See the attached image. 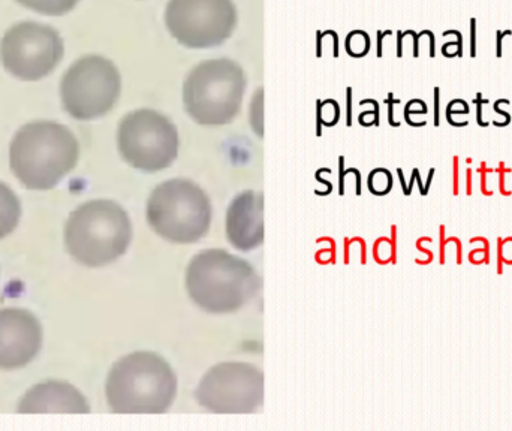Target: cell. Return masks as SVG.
<instances>
[{
  "mask_svg": "<svg viewBox=\"0 0 512 431\" xmlns=\"http://www.w3.org/2000/svg\"><path fill=\"white\" fill-rule=\"evenodd\" d=\"M436 93V99H435V105H436V116H435V125H439V89L435 90Z\"/></svg>",
  "mask_w": 512,
  "mask_h": 431,
  "instance_id": "24",
  "label": "cell"
},
{
  "mask_svg": "<svg viewBox=\"0 0 512 431\" xmlns=\"http://www.w3.org/2000/svg\"><path fill=\"white\" fill-rule=\"evenodd\" d=\"M17 2L39 14L65 15L71 12L80 0H17Z\"/></svg>",
  "mask_w": 512,
  "mask_h": 431,
  "instance_id": "16",
  "label": "cell"
},
{
  "mask_svg": "<svg viewBox=\"0 0 512 431\" xmlns=\"http://www.w3.org/2000/svg\"><path fill=\"white\" fill-rule=\"evenodd\" d=\"M358 35H360V32H354L349 35L348 42H346V47H348L349 54H352V56L355 57H361L364 56V54L369 51V36H364L363 39H361V42H358Z\"/></svg>",
  "mask_w": 512,
  "mask_h": 431,
  "instance_id": "19",
  "label": "cell"
},
{
  "mask_svg": "<svg viewBox=\"0 0 512 431\" xmlns=\"http://www.w3.org/2000/svg\"><path fill=\"white\" fill-rule=\"evenodd\" d=\"M105 391L114 414H164L176 400L177 376L158 354L134 352L114 364Z\"/></svg>",
  "mask_w": 512,
  "mask_h": 431,
  "instance_id": "3",
  "label": "cell"
},
{
  "mask_svg": "<svg viewBox=\"0 0 512 431\" xmlns=\"http://www.w3.org/2000/svg\"><path fill=\"white\" fill-rule=\"evenodd\" d=\"M165 24L183 47L207 50L224 44L233 35L236 5L233 0H170Z\"/></svg>",
  "mask_w": 512,
  "mask_h": 431,
  "instance_id": "9",
  "label": "cell"
},
{
  "mask_svg": "<svg viewBox=\"0 0 512 431\" xmlns=\"http://www.w3.org/2000/svg\"><path fill=\"white\" fill-rule=\"evenodd\" d=\"M117 144L120 155L132 168L143 173H158L176 161L179 132L164 114L143 108L123 117Z\"/></svg>",
  "mask_w": 512,
  "mask_h": 431,
  "instance_id": "7",
  "label": "cell"
},
{
  "mask_svg": "<svg viewBox=\"0 0 512 431\" xmlns=\"http://www.w3.org/2000/svg\"><path fill=\"white\" fill-rule=\"evenodd\" d=\"M502 246H504V241H502V238H499V243H498V250H499V255H498V273L499 274H502V258H504V249H502Z\"/></svg>",
  "mask_w": 512,
  "mask_h": 431,
  "instance_id": "21",
  "label": "cell"
},
{
  "mask_svg": "<svg viewBox=\"0 0 512 431\" xmlns=\"http://www.w3.org/2000/svg\"><path fill=\"white\" fill-rule=\"evenodd\" d=\"M65 54L62 36L53 27L24 21L6 30L0 42V59L9 74L38 81L56 69Z\"/></svg>",
  "mask_w": 512,
  "mask_h": 431,
  "instance_id": "10",
  "label": "cell"
},
{
  "mask_svg": "<svg viewBox=\"0 0 512 431\" xmlns=\"http://www.w3.org/2000/svg\"><path fill=\"white\" fill-rule=\"evenodd\" d=\"M122 92L119 69L102 56L81 57L66 71L60 86L63 107L77 120L105 116Z\"/></svg>",
  "mask_w": 512,
  "mask_h": 431,
  "instance_id": "8",
  "label": "cell"
},
{
  "mask_svg": "<svg viewBox=\"0 0 512 431\" xmlns=\"http://www.w3.org/2000/svg\"><path fill=\"white\" fill-rule=\"evenodd\" d=\"M42 345L38 319L21 309L0 310V369L12 370L29 364Z\"/></svg>",
  "mask_w": 512,
  "mask_h": 431,
  "instance_id": "12",
  "label": "cell"
},
{
  "mask_svg": "<svg viewBox=\"0 0 512 431\" xmlns=\"http://www.w3.org/2000/svg\"><path fill=\"white\" fill-rule=\"evenodd\" d=\"M262 113H264V90L259 89L258 92H255L254 99H252L251 114H249L252 129L259 137L264 135V116H262Z\"/></svg>",
  "mask_w": 512,
  "mask_h": 431,
  "instance_id": "17",
  "label": "cell"
},
{
  "mask_svg": "<svg viewBox=\"0 0 512 431\" xmlns=\"http://www.w3.org/2000/svg\"><path fill=\"white\" fill-rule=\"evenodd\" d=\"M146 216L159 237L170 243L192 244L209 232L212 206L200 186L191 180L174 179L152 192Z\"/></svg>",
  "mask_w": 512,
  "mask_h": 431,
  "instance_id": "6",
  "label": "cell"
},
{
  "mask_svg": "<svg viewBox=\"0 0 512 431\" xmlns=\"http://www.w3.org/2000/svg\"><path fill=\"white\" fill-rule=\"evenodd\" d=\"M189 297L204 312L227 315L245 307L261 288L248 261L222 249L203 250L186 270Z\"/></svg>",
  "mask_w": 512,
  "mask_h": 431,
  "instance_id": "2",
  "label": "cell"
},
{
  "mask_svg": "<svg viewBox=\"0 0 512 431\" xmlns=\"http://www.w3.org/2000/svg\"><path fill=\"white\" fill-rule=\"evenodd\" d=\"M472 27V44H471V56L475 57L477 56V20L475 18H472L471 20Z\"/></svg>",
  "mask_w": 512,
  "mask_h": 431,
  "instance_id": "20",
  "label": "cell"
},
{
  "mask_svg": "<svg viewBox=\"0 0 512 431\" xmlns=\"http://www.w3.org/2000/svg\"><path fill=\"white\" fill-rule=\"evenodd\" d=\"M195 399L213 414H252L264 402V373L249 363L216 364L201 379Z\"/></svg>",
  "mask_w": 512,
  "mask_h": 431,
  "instance_id": "11",
  "label": "cell"
},
{
  "mask_svg": "<svg viewBox=\"0 0 512 431\" xmlns=\"http://www.w3.org/2000/svg\"><path fill=\"white\" fill-rule=\"evenodd\" d=\"M131 241V220L114 201L83 204L66 222L65 243L69 255L87 267L111 264L125 255Z\"/></svg>",
  "mask_w": 512,
  "mask_h": 431,
  "instance_id": "4",
  "label": "cell"
},
{
  "mask_svg": "<svg viewBox=\"0 0 512 431\" xmlns=\"http://www.w3.org/2000/svg\"><path fill=\"white\" fill-rule=\"evenodd\" d=\"M80 144L66 126L54 122L24 125L9 149L12 173L32 191L53 189L74 170Z\"/></svg>",
  "mask_w": 512,
  "mask_h": 431,
  "instance_id": "1",
  "label": "cell"
},
{
  "mask_svg": "<svg viewBox=\"0 0 512 431\" xmlns=\"http://www.w3.org/2000/svg\"><path fill=\"white\" fill-rule=\"evenodd\" d=\"M21 206L8 186L0 183V238L6 237L20 222Z\"/></svg>",
  "mask_w": 512,
  "mask_h": 431,
  "instance_id": "15",
  "label": "cell"
},
{
  "mask_svg": "<svg viewBox=\"0 0 512 431\" xmlns=\"http://www.w3.org/2000/svg\"><path fill=\"white\" fill-rule=\"evenodd\" d=\"M369 189L373 195H387L393 186V177L387 170L373 171L369 176Z\"/></svg>",
  "mask_w": 512,
  "mask_h": 431,
  "instance_id": "18",
  "label": "cell"
},
{
  "mask_svg": "<svg viewBox=\"0 0 512 431\" xmlns=\"http://www.w3.org/2000/svg\"><path fill=\"white\" fill-rule=\"evenodd\" d=\"M505 35H511L510 30L508 32L502 33L501 30L498 32V48H496V54H498V57H502V39H504Z\"/></svg>",
  "mask_w": 512,
  "mask_h": 431,
  "instance_id": "22",
  "label": "cell"
},
{
  "mask_svg": "<svg viewBox=\"0 0 512 431\" xmlns=\"http://www.w3.org/2000/svg\"><path fill=\"white\" fill-rule=\"evenodd\" d=\"M459 173H457V159L456 165H454V195H459Z\"/></svg>",
  "mask_w": 512,
  "mask_h": 431,
  "instance_id": "23",
  "label": "cell"
},
{
  "mask_svg": "<svg viewBox=\"0 0 512 431\" xmlns=\"http://www.w3.org/2000/svg\"><path fill=\"white\" fill-rule=\"evenodd\" d=\"M227 237L234 249L251 252L264 243V197L246 191L231 201L227 212Z\"/></svg>",
  "mask_w": 512,
  "mask_h": 431,
  "instance_id": "13",
  "label": "cell"
},
{
  "mask_svg": "<svg viewBox=\"0 0 512 431\" xmlns=\"http://www.w3.org/2000/svg\"><path fill=\"white\" fill-rule=\"evenodd\" d=\"M20 414H89V403L83 394L63 382L36 385L21 400Z\"/></svg>",
  "mask_w": 512,
  "mask_h": 431,
  "instance_id": "14",
  "label": "cell"
},
{
  "mask_svg": "<svg viewBox=\"0 0 512 431\" xmlns=\"http://www.w3.org/2000/svg\"><path fill=\"white\" fill-rule=\"evenodd\" d=\"M245 92L246 75L239 63L204 60L183 84V105L198 125H228L242 110Z\"/></svg>",
  "mask_w": 512,
  "mask_h": 431,
  "instance_id": "5",
  "label": "cell"
}]
</instances>
